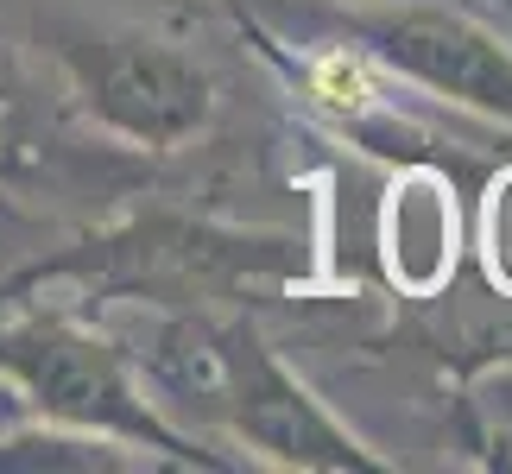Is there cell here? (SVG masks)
<instances>
[{
	"instance_id": "cell-1",
	"label": "cell",
	"mask_w": 512,
	"mask_h": 474,
	"mask_svg": "<svg viewBox=\"0 0 512 474\" xmlns=\"http://www.w3.org/2000/svg\"><path fill=\"white\" fill-rule=\"evenodd\" d=\"M310 279V247L279 228H247L196 203L146 196L108 228L19 266L0 304L32 291H76V304H146V310H234L253 291H291Z\"/></svg>"
},
{
	"instance_id": "cell-2",
	"label": "cell",
	"mask_w": 512,
	"mask_h": 474,
	"mask_svg": "<svg viewBox=\"0 0 512 474\" xmlns=\"http://www.w3.org/2000/svg\"><path fill=\"white\" fill-rule=\"evenodd\" d=\"M171 405L222 424L241 449L279 468H329V474H386L392 462L329 418V405L279 361V348L234 310H171L140 361Z\"/></svg>"
},
{
	"instance_id": "cell-3",
	"label": "cell",
	"mask_w": 512,
	"mask_h": 474,
	"mask_svg": "<svg viewBox=\"0 0 512 474\" xmlns=\"http://www.w3.org/2000/svg\"><path fill=\"white\" fill-rule=\"evenodd\" d=\"M0 380L26 399L45 424L83 430V437H108L127 449H152L171 468H241L234 456L209 449L203 437L177 430L159 405L140 392L133 361L121 342L89 329L70 304H0Z\"/></svg>"
},
{
	"instance_id": "cell-4",
	"label": "cell",
	"mask_w": 512,
	"mask_h": 474,
	"mask_svg": "<svg viewBox=\"0 0 512 474\" xmlns=\"http://www.w3.org/2000/svg\"><path fill=\"white\" fill-rule=\"evenodd\" d=\"M32 38L64 70V89H70L64 108L146 158L190 152V140L209 133L215 121L209 64L146 26H108V19H83V13H38Z\"/></svg>"
},
{
	"instance_id": "cell-5",
	"label": "cell",
	"mask_w": 512,
	"mask_h": 474,
	"mask_svg": "<svg viewBox=\"0 0 512 474\" xmlns=\"http://www.w3.org/2000/svg\"><path fill=\"white\" fill-rule=\"evenodd\" d=\"M354 51L399 83H418L456 108H475L487 121L512 127V38L475 13L430 7V0H399V7H329Z\"/></svg>"
},
{
	"instance_id": "cell-6",
	"label": "cell",
	"mask_w": 512,
	"mask_h": 474,
	"mask_svg": "<svg viewBox=\"0 0 512 474\" xmlns=\"http://www.w3.org/2000/svg\"><path fill=\"white\" fill-rule=\"evenodd\" d=\"M234 13H241V32L260 45V57L285 76V89L298 95L323 127H336L348 146H361L373 158H392V165H424V158H437V146H443L437 127L392 102L386 70L373 64L367 51H354L348 38H317V45L291 51L285 38H272L260 19L241 7V0H234Z\"/></svg>"
},
{
	"instance_id": "cell-7",
	"label": "cell",
	"mask_w": 512,
	"mask_h": 474,
	"mask_svg": "<svg viewBox=\"0 0 512 474\" xmlns=\"http://www.w3.org/2000/svg\"><path fill=\"white\" fill-rule=\"evenodd\" d=\"M64 177H83L95 196H140L152 184V158L121 146H76L70 108L51 102L0 38V203Z\"/></svg>"
},
{
	"instance_id": "cell-8",
	"label": "cell",
	"mask_w": 512,
	"mask_h": 474,
	"mask_svg": "<svg viewBox=\"0 0 512 474\" xmlns=\"http://www.w3.org/2000/svg\"><path fill=\"white\" fill-rule=\"evenodd\" d=\"M475 7H481V13H494V26L512 38V0H475Z\"/></svg>"
}]
</instances>
